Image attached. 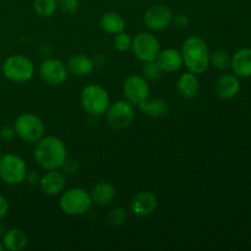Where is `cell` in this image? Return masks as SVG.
<instances>
[{
	"label": "cell",
	"instance_id": "cell-1",
	"mask_svg": "<svg viewBox=\"0 0 251 251\" xmlns=\"http://www.w3.org/2000/svg\"><path fill=\"white\" fill-rule=\"evenodd\" d=\"M33 154L37 163L47 171L61 168L68 159V150L65 144L55 136L39 139L34 147Z\"/></svg>",
	"mask_w": 251,
	"mask_h": 251
},
{
	"label": "cell",
	"instance_id": "cell-2",
	"mask_svg": "<svg viewBox=\"0 0 251 251\" xmlns=\"http://www.w3.org/2000/svg\"><path fill=\"white\" fill-rule=\"evenodd\" d=\"M181 55L185 66L195 75L203 74L210 65V50L202 38L191 36L184 42L181 47Z\"/></svg>",
	"mask_w": 251,
	"mask_h": 251
},
{
	"label": "cell",
	"instance_id": "cell-3",
	"mask_svg": "<svg viewBox=\"0 0 251 251\" xmlns=\"http://www.w3.org/2000/svg\"><path fill=\"white\" fill-rule=\"evenodd\" d=\"M110 98L100 85H88L81 92V105L91 115H102L108 110Z\"/></svg>",
	"mask_w": 251,
	"mask_h": 251
},
{
	"label": "cell",
	"instance_id": "cell-4",
	"mask_svg": "<svg viewBox=\"0 0 251 251\" xmlns=\"http://www.w3.org/2000/svg\"><path fill=\"white\" fill-rule=\"evenodd\" d=\"M27 167L24 159L14 153L0 157V178L9 185H19L26 180Z\"/></svg>",
	"mask_w": 251,
	"mask_h": 251
},
{
	"label": "cell",
	"instance_id": "cell-5",
	"mask_svg": "<svg viewBox=\"0 0 251 251\" xmlns=\"http://www.w3.org/2000/svg\"><path fill=\"white\" fill-rule=\"evenodd\" d=\"M60 208L69 216H81L87 212L92 205L88 191L82 188H74L65 191L60 198Z\"/></svg>",
	"mask_w": 251,
	"mask_h": 251
},
{
	"label": "cell",
	"instance_id": "cell-6",
	"mask_svg": "<svg viewBox=\"0 0 251 251\" xmlns=\"http://www.w3.org/2000/svg\"><path fill=\"white\" fill-rule=\"evenodd\" d=\"M2 74L12 82H26L34 75V65L24 55H11L2 64Z\"/></svg>",
	"mask_w": 251,
	"mask_h": 251
},
{
	"label": "cell",
	"instance_id": "cell-7",
	"mask_svg": "<svg viewBox=\"0 0 251 251\" xmlns=\"http://www.w3.org/2000/svg\"><path fill=\"white\" fill-rule=\"evenodd\" d=\"M14 129L17 136L27 142H37L46 132L43 122L32 113H24L20 115L15 122Z\"/></svg>",
	"mask_w": 251,
	"mask_h": 251
},
{
	"label": "cell",
	"instance_id": "cell-8",
	"mask_svg": "<svg viewBox=\"0 0 251 251\" xmlns=\"http://www.w3.org/2000/svg\"><path fill=\"white\" fill-rule=\"evenodd\" d=\"M131 49L139 60L144 61V63L153 61L158 56L159 42L152 33L141 32L132 39Z\"/></svg>",
	"mask_w": 251,
	"mask_h": 251
},
{
	"label": "cell",
	"instance_id": "cell-9",
	"mask_svg": "<svg viewBox=\"0 0 251 251\" xmlns=\"http://www.w3.org/2000/svg\"><path fill=\"white\" fill-rule=\"evenodd\" d=\"M135 119L134 107L127 100H118L108 108L107 120L113 129H125L130 126Z\"/></svg>",
	"mask_w": 251,
	"mask_h": 251
},
{
	"label": "cell",
	"instance_id": "cell-10",
	"mask_svg": "<svg viewBox=\"0 0 251 251\" xmlns=\"http://www.w3.org/2000/svg\"><path fill=\"white\" fill-rule=\"evenodd\" d=\"M123 91L127 102L139 105L150 97V85L144 76L131 75L125 80Z\"/></svg>",
	"mask_w": 251,
	"mask_h": 251
},
{
	"label": "cell",
	"instance_id": "cell-11",
	"mask_svg": "<svg viewBox=\"0 0 251 251\" xmlns=\"http://www.w3.org/2000/svg\"><path fill=\"white\" fill-rule=\"evenodd\" d=\"M144 21L152 31H162L173 21V12L167 5L154 4L146 10Z\"/></svg>",
	"mask_w": 251,
	"mask_h": 251
},
{
	"label": "cell",
	"instance_id": "cell-12",
	"mask_svg": "<svg viewBox=\"0 0 251 251\" xmlns=\"http://www.w3.org/2000/svg\"><path fill=\"white\" fill-rule=\"evenodd\" d=\"M41 77L47 83L53 86H59L64 83L68 78V68L61 60L55 58L46 59L39 66Z\"/></svg>",
	"mask_w": 251,
	"mask_h": 251
},
{
	"label": "cell",
	"instance_id": "cell-13",
	"mask_svg": "<svg viewBox=\"0 0 251 251\" xmlns=\"http://www.w3.org/2000/svg\"><path fill=\"white\" fill-rule=\"evenodd\" d=\"M157 207V198L149 191H141L132 198L130 208L132 212L140 217L151 215Z\"/></svg>",
	"mask_w": 251,
	"mask_h": 251
},
{
	"label": "cell",
	"instance_id": "cell-14",
	"mask_svg": "<svg viewBox=\"0 0 251 251\" xmlns=\"http://www.w3.org/2000/svg\"><path fill=\"white\" fill-rule=\"evenodd\" d=\"M39 183H41V188L44 194L55 196L64 190L66 179L63 173L58 172V169H54V171H48V173L44 174Z\"/></svg>",
	"mask_w": 251,
	"mask_h": 251
},
{
	"label": "cell",
	"instance_id": "cell-15",
	"mask_svg": "<svg viewBox=\"0 0 251 251\" xmlns=\"http://www.w3.org/2000/svg\"><path fill=\"white\" fill-rule=\"evenodd\" d=\"M156 61L164 73H176L184 64L183 55H181L180 51L173 48L159 51Z\"/></svg>",
	"mask_w": 251,
	"mask_h": 251
},
{
	"label": "cell",
	"instance_id": "cell-16",
	"mask_svg": "<svg viewBox=\"0 0 251 251\" xmlns=\"http://www.w3.org/2000/svg\"><path fill=\"white\" fill-rule=\"evenodd\" d=\"M216 93L220 98L223 100H230L235 97L240 91V81L235 75H223L220 80L216 82L215 87Z\"/></svg>",
	"mask_w": 251,
	"mask_h": 251
},
{
	"label": "cell",
	"instance_id": "cell-17",
	"mask_svg": "<svg viewBox=\"0 0 251 251\" xmlns=\"http://www.w3.org/2000/svg\"><path fill=\"white\" fill-rule=\"evenodd\" d=\"M230 66L239 77L251 76V48H243L238 50L230 59Z\"/></svg>",
	"mask_w": 251,
	"mask_h": 251
},
{
	"label": "cell",
	"instance_id": "cell-18",
	"mask_svg": "<svg viewBox=\"0 0 251 251\" xmlns=\"http://www.w3.org/2000/svg\"><path fill=\"white\" fill-rule=\"evenodd\" d=\"M68 71L76 76H86L91 74L95 68L93 61L86 54H74L68 60Z\"/></svg>",
	"mask_w": 251,
	"mask_h": 251
},
{
	"label": "cell",
	"instance_id": "cell-19",
	"mask_svg": "<svg viewBox=\"0 0 251 251\" xmlns=\"http://www.w3.org/2000/svg\"><path fill=\"white\" fill-rule=\"evenodd\" d=\"M176 88H178V92L181 97L190 100V98H194L198 95L200 83H199L195 74L189 71V73H184L179 77L178 82H176Z\"/></svg>",
	"mask_w": 251,
	"mask_h": 251
},
{
	"label": "cell",
	"instance_id": "cell-20",
	"mask_svg": "<svg viewBox=\"0 0 251 251\" xmlns=\"http://www.w3.org/2000/svg\"><path fill=\"white\" fill-rule=\"evenodd\" d=\"M2 245H4V249L10 251H20L25 249V247L27 245L26 233L19 228L6 230L2 237Z\"/></svg>",
	"mask_w": 251,
	"mask_h": 251
},
{
	"label": "cell",
	"instance_id": "cell-21",
	"mask_svg": "<svg viewBox=\"0 0 251 251\" xmlns=\"http://www.w3.org/2000/svg\"><path fill=\"white\" fill-rule=\"evenodd\" d=\"M139 108L144 114L151 118L164 117V115L168 114L169 110L168 103L164 100H161V98H154V100H149L147 98L146 100L140 103Z\"/></svg>",
	"mask_w": 251,
	"mask_h": 251
},
{
	"label": "cell",
	"instance_id": "cell-22",
	"mask_svg": "<svg viewBox=\"0 0 251 251\" xmlns=\"http://www.w3.org/2000/svg\"><path fill=\"white\" fill-rule=\"evenodd\" d=\"M125 20L118 12H105L102 15L100 20V26L103 31L107 33L117 34L119 32L124 31L125 28Z\"/></svg>",
	"mask_w": 251,
	"mask_h": 251
},
{
	"label": "cell",
	"instance_id": "cell-23",
	"mask_svg": "<svg viewBox=\"0 0 251 251\" xmlns=\"http://www.w3.org/2000/svg\"><path fill=\"white\" fill-rule=\"evenodd\" d=\"M90 195L91 199H92V202L97 203V205L100 206H104L108 205V203L114 199L115 189L113 188L112 184L105 183V181H100L97 185L93 186Z\"/></svg>",
	"mask_w": 251,
	"mask_h": 251
},
{
	"label": "cell",
	"instance_id": "cell-24",
	"mask_svg": "<svg viewBox=\"0 0 251 251\" xmlns=\"http://www.w3.org/2000/svg\"><path fill=\"white\" fill-rule=\"evenodd\" d=\"M58 9V0H34L33 10L38 16L50 17Z\"/></svg>",
	"mask_w": 251,
	"mask_h": 251
},
{
	"label": "cell",
	"instance_id": "cell-25",
	"mask_svg": "<svg viewBox=\"0 0 251 251\" xmlns=\"http://www.w3.org/2000/svg\"><path fill=\"white\" fill-rule=\"evenodd\" d=\"M162 69L157 64L156 60L153 61H146L142 68V75L147 81H157L161 78L162 76Z\"/></svg>",
	"mask_w": 251,
	"mask_h": 251
},
{
	"label": "cell",
	"instance_id": "cell-26",
	"mask_svg": "<svg viewBox=\"0 0 251 251\" xmlns=\"http://www.w3.org/2000/svg\"><path fill=\"white\" fill-rule=\"evenodd\" d=\"M210 64L220 70H225L230 65L229 54L225 50H216L210 54Z\"/></svg>",
	"mask_w": 251,
	"mask_h": 251
},
{
	"label": "cell",
	"instance_id": "cell-27",
	"mask_svg": "<svg viewBox=\"0 0 251 251\" xmlns=\"http://www.w3.org/2000/svg\"><path fill=\"white\" fill-rule=\"evenodd\" d=\"M108 222L110 223L114 227H120L125 223L126 221V211L123 207H117L113 208L112 211H109L108 213Z\"/></svg>",
	"mask_w": 251,
	"mask_h": 251
},
{
	"label": "cell",
	"instance_id": "cell-28",
	"mask_svg": "<svg viewBox=\"0 0 251 251\" xmlns=\"http://www.w3.org/2000/svg\"><path fill=\"white\" fill-rule=\"evenodd\" d=\"M131 43H132L131 37H130L127 33H125L124 31H122V32H119V33L115 34L114 47L119 51H125V50H127V49L131 48Z\"/></svg>",
	"mask_w": 251,
	"mask_h": 251
},
{
	"label": "cell",
	"instance_id": "cell-29",
	"mask_svg": "<svg viewBox=\"0 0 251 251\" xmlns=\"http://www.w3.org/2000/svg\"><path fill=\"white\" fill-rule=\"evenodd\" d=\"M80 1L78 0H58V9L63 14L73 15L77 11Z\"/></svg>",
	"mask_w": 251,
	"mask_h": 251
},
{
	"label": "cell",
	"instance_id": "cell-30",
	"mask_svg": "<svg viewBox=\"0 0 251 251\" xmlns=\"http://www.w3.org/2000/svg\"><path fill=\"white\" fill-rule=\"evenodd\" d=\"M15 135H16V131H15V129H12V127L5 126L0 130V137H1V140H4V141H11L15 137Z\"/></svg>",
	"mask_w": 251,
	"mask_h": 251
},
{
	"label": "cell",
	"instance_id": "cell-31",
	"mask_svg": "<svg viewBox=\"0 0 251 251\" xmlns=\"http://www.w3.org/2000/svg\"><path fill=\"white\" fill-rule=\"evenodd\" d=\"M7 211H9V202L4 196L0 195V220L6 216Z\"/></svg>",
	"mask_w": 251,
	"mask_h": 251
},
{
	"label": "cell",
	"instance_id": "cell-32",
	"mask_svg": "<svg viewBox=\"0 0 251 251\" xmlns=\"http://www.w3.org/2000/svg\"><path fill=\"white\" fill-rule=\"evenodd\" d=\"M176 22L179 27H185L188 24V17L185 15H179V16H176Z\"/></svg>",
	"mask_w": 251,
	"mask_h": 251
},
{
	"label": "cell",
	"instance_id": "cell-33",
	"mask_svg": "<svg viewBox=\"0 0 251 251\" xmlns=\"http://www.w3.org/2000/svg\"><path fill=\"white\" fill-rule=\"evenodd\" d=\"M2 250H4V245H2L1 243H0V251H2Z\"/></svg>",
	"mask_w": 251,
	"mask_h": 251
},
{
	"label": "cell",
	"instance_id": "cell-34",
	"mask_svg": "<svg viewBox=\"0 0 251 251\" xmlns=\"http://www.w3.org/2000/svg\"><path fill=\"white\" fill-rule=\"evenodd\" d=\"M0 157H1V149H0Z\"/></svg>",
	"mask_w": 251,
	"mask_h": 251
}]
</instances>
